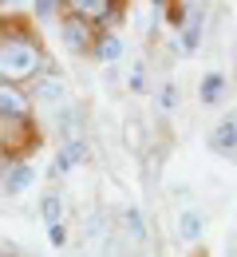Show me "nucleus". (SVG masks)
Listing matches in <instances>:
<instances>
[{"label":"nucleus","instance_id":"12","mask_svg":"<svg viewBox=\"0 0 237 257\" xmlns=\"http://www.w3.org/2000/svg\"><path fill=\"white\" fill-rule=\"evenodd\" d=\"M202 225H205V218L198 210H182V218H178V237H182V241H198V237H202Z\"/></svg>","mask_w":237,"mask_h":257},{"label":"nucleus","instance_id":"4","mask_svg":"<svg viewBox=\"0 0 237 257\" xmlns=\"http://www.w3.org/2000/svg\"><path fill=\"white\" fill-rule=\"evenodd\" d=\"M60 28H64V44H68L71 52H91V48H95V28H91V24H83L79 16L64 12Z\"/></svg>","mask_w":237,"mask_h":257},{"label":"nucleus","instance_id":"3","mask_svg":"<svg viewBox=\"0 0 237 257\" xmlns=\"http://www.w3.org/2000/svg\"><path fill=\"white\" fill-rule=\"evenodd\" d=\"M71 16H79L83 24H91V28H99V24H111L115 16H119V8L123 4H111V0H71L64 4Z\"/></svg>","mask_w":237,"mask_h":257},{"label":"nucleus","instance_id":"19","mask_svg":"<svg viewBox=\"0 0 237 257\" xmlns=\"http://www.w3.org/2000/svg\"><path fill=\"white\" fill-rule=\"evenodd\" d=\"M0 186H4V170H0Z\"/></svg>","mask_w":237,"mask_h":257},{"label":"nucleus","instance_id":"7","mask_svg":"<svg viewBox=\"0 0 237 257\" xmlns=\"http://www.w3.org/2000/svg\"><path fill=\"white\" fill-rule=\"evenodd\" d=\"M202 28H205V12L194 4V12H190V20H186V28L178 32V52H182V56L198 52V44H202Z\"/></svg>","mask_w":237,"mask_h":257},{"label":"nucleus","instance_id":"13","mask_svg":"<svg viewBox=\"0 0 237 257\" xmlns=\"http://www.w3.org/2000/svg\"><path fill=\"white\" fill-rule=\"evenodd\" d=\"M190 12H194V4H162V16H166V24L174 28V32H182V28H186Z\"/></svg>","mask_w":237,"mask_h":257},{"label":"nucleus","instance_id":"2","mask_svg":"<svg viewBox=\"0 0 237 257\" xmlns=\"http://www.w3.org/2000/svg\"><path fill=\"white\" fill-rule=\"evenodd\" d=\"M40 147V127L32 119H0V155L8 162H24Z\"/></svg>","mask_w":237,"mask_h":257},{"label":"nucleus","instance_id":"8","mask_svg":"<svg viewBox=\"0 0 237 257\" xmlns=\"http://www.w3.org/2000/svg\"><path fill=\"white\" fill-rule=\"evenodd\" d=\"M32 182H36V170L28 162H8L4 166V190L8 194H24Z\"/></svg>","mask_w":237,"mask_h":257},{"label":"nucleus","instance_id":"1","mask_svg":"<svg viewBox=\"0 0 237 257\" xmlns=\"http://www.w3.org/2000/svg\"><path fill=\"white\" fill-rule=\"evenodd\" d=\"M48 48L20 16H0V87H28L48 71Z\"/></svg>","mask_w":237,"mask_h":257},{"label":"nucleus","instance_id":"9","mask_svg":"<svg viewBox=\"0 0 237 257\" xmlns=\"http://www.w3.org/2000/svg\"><path fill=\"white\" fill-rule=\"evenodd\" d=\"M91 52L99 56L103 64H115V60H123L127 44H123V36H119V32H103V36H95V48H91Z\"/></svg>","mask_w":237,"mask_h":257},{"label":"nucleus","instance_id":"5","mask_svg":"<svg viewBox=\"0 0 237 257\" xmlns=\"http://www.w3.org/2000/svg\"><path fill=\"white\" fill-rule=\"evenodd\" d=\"M209 151L213 155H225V159H237V115H225L217 127L209 131Z\"/></svg>","mask_w":237,"mask_h":257},{"label":"nucleus","instance_id":"6","mask_svg":"<svg viewBox=\"0 0 237 257\" xmlns=\"http://www.w3.org/2000/svg\"><path fill=\"white\" fill-rule=\"evenodd\" d=\"M32 95H36V103L64 107V103H68V83H64L56 71H48V75H40V79L32 83Z\"/></svg>","mask_w":237,"mask_h":257},{"label":"nucleus","instance_id":"17","mask_svg":"<svg viewBox=\"0 0 237 257\" xmlns=\"http://www.w3.org/2000/svg\"><path fill=\"white\" fill-rule=\"evenodd\" d=\"M48 233H52V245H64V241H68V225H64V222L48 225Z\"/></svg>","mask_w":237,"mask_h":257},{"label":"nucleus","instance_id":"18","mask_svg":"<svg viewBox=\"0 0 237 257\" xmlns=\"http://www.w3.org/2000/svg\"><path fill=\"white\" fill-rule=\"evenodd\" d=\"M146 87V71H142V64L135 67V75H131V91H142Z\"/></svg>","mask_w":237,"mask_h":257},{"label":"nucleus","instance_id":"14","mask_svg":"<svg viewBox=\"0 0 237 257\" xmlns=\"http://www.w3.org/2000/svg\"><path fill=\"white\" fill-rule=\"evenodd\" d=\"M40 214H44V222L48 225H56V222H64V218H60V194H44V198H40Z\"/></svg>","mask_w":237,"mask_h":257},{"label":"nucleus","instance_id":"15","mask_svg":"<svg viewBox=\"0 0 237 257\" xmlns=\"http://www.w3.org/2000/svg\"><path fill=\"white\" fill-rule=\"evenodd\" d=\"M123 222H127V233H131V237H146V229H142V214H138L135 206H131V210H127V214H123Z\"/></svg>","mask_w":237,"mask_h":257},{"label":"nucleus","instance_id":"11","mask_svg":"<svg viewBox=\"0 0 237 257\" xmlns=\"http://www.w3.org/2000/svg\"><path fill=\"white\" fill-rule=\"evenodd\" d=\"M198 95H202L205 107L221 103V95H225V75H221V71H205V79H202V87H198Z\"/></svg>","mask_w":237,"mask_h":257},{"label":"nucleus","instance_id":"10","mask_svg":"<svg viewBox=\"0 0 237 257\" xmlns=\"http://www.w3.org/2000/svg\"><path fill=\"white\" fill-rule=\"evenodd\" d=\"M87 155V147H83V139H68L64 147H60V155H56V174H68L71 166H79Z\"/></svg>","mask_w":237,"mask_h":257},{"label":"nucleus","instance_id":"16","mask_svg":"<svg viewBox=\"0 0 237 257\" xmlns=\"http://www.w3.org/2000/svg\"><path fill=\"white\" fill-rule=\"evenodd\" d=\"M174 103H178V87H170V83H166V87L158 91V107H166V111H170Z\"/></svg>","mask_w":237,"mask_h":257}]
</instances>
